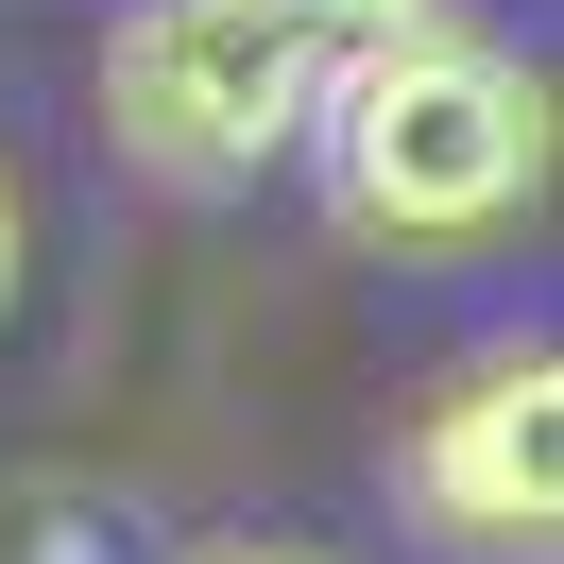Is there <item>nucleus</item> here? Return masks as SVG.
Listing matches in <instances>:
<instances>
[{
  "label": "nucleus",
  "mask_w": 564,
  "mask_h": 564,
  "mask_svg": "<svg viewBox=\"0 0 564 564\" xmlns=\"http://www.w3.org/2000/svg\"><path fill=\"white\" fill-rule=\"evenodd\" d=\"M188 564H325V547H274V530H240V547H188Z\"/></svg>",
  "instance_id": "4"
},
{
  "label": "nucleus",
  "mask_w": 564,
  "mask_h": 564,
  "mask_svg": "<svg viewBox=\"0 0 564 564\" xmlns=\"http://www.w3.org/2000/svg\"><path fill=\"white\" fill-rule=\"evenodd\" d=\"M0 325H18V188H0Z\"/></svg>",
  "instance_id": "5"
},
{
  "label": "nucleus",
  "mask_w": 564,
  "mask_h": 564,
  "mask_svg": "<svg viewBox=\"0 0 564 564\" xmlns=\"http://www.w3.org/2000/svg\"><path fill=\"white\" fill-rule=\"evenodd\" d=\"M308 172L359 257H496L547 223V69L496 52L479 18L343 52L308 104Z\"/></svg>",
  "instance_id": "1"
},
{
  "label": "nucleus",
  "mask_w": 564,
  "mask_h": 564,
  "mask_svg": "<svg viewBox=\"0 0 564 564\" xmlns=\"http://www.w3.org/2000/svg\"><path fill=\"white\" fill-rule=\"evenodd\" d=\"M377 479H393V513H411L445 564H547L564 547V359L547 343L445 359Z\"/></svg>",
  "instance_id": "3"
},
{
  "label": "nucleus",
  "mask_w": 564,
  "mask_h": 564,
  "mask_svg": "<svg viewBox=\"0 0 564 564\" xmlns=\"http://www.w3.org/2000/svg\"><path fill=\"white\" fill-rule=\"evenodd\" d=\"M325 69H343V35H325L308 0H120V35H104V138H120V172L223 206V188H257V172L308 154Z\"/></svg>",
  "instance_id": "2"
}]
</instances>
